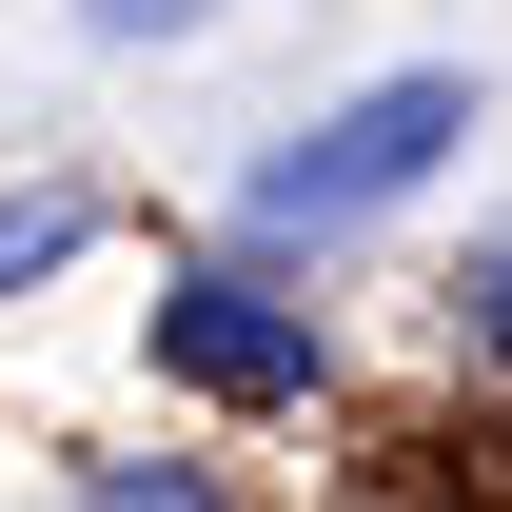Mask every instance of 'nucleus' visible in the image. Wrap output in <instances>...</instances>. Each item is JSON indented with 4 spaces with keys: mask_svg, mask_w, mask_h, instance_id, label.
Instances as JSON below:
<instances>
[{
    "mask_svg": "<svg viewBox=\"0 0 512 512\" xmlns=\"http://www.w3.org/2000/svg\"><path fill=\"white\" fill-rule=\"evenodd\" d=\"M453 138H473V79H375V99H335L316 138H276V158H256V237H335V217H375V197H414L453 158Z\"/></svg>",
    "mask_w": 512,
    "mask_h": 512,
    "instance_id": "1",
    "label": "nucleus"
},
{
    "mask_svg": "<svg viewBox=\"0 0 512 512\" xmlns=\"http://www.w3.org/2000/svg\"><path fill=\"white\" fill-rule=\"evenodd\" d=\"M158 375L217 394V414H296V394H316V296H276V276H178V296H158Z\"/></svg>",
    "mask_w": 512,
    "mask_h": 512,
    "instance_id": "2",
    "label": "nucleus"
},
{
    "mask_svg": "<svg viewBox=\"0 0 512 512\" xmlns=\"http://www.w3.org/2000/svg\"><path fill=\"white\" fill-rule=\"evenodd\" d=\"M79 256V197H20V217H0V276H60Z\"/></svg>",
    "mask_w": 512,
    "mask_h": 512,
    "instance_id": "3",
    "label": "nucleus"
},
{
    "mask_svg": "<svg viewBox=\"0 0 512 512\" xmlns=\"http://www.w3.org/2000/svg\"><path fill=\"white\" fill-rule=\"evenodd\" d=\"M79 512H197V473H99Z\"/></svg>",
    "mask_w": 512,
    "mask_h": 512,
    "instance_id": "5",
    "label": "nucleus"
},
{
    "mask_svg": "<svg viewBox=\"0 0 512 512\" xmlns=\"http://www.w3.org/2000/svg\"><path fill=\"white\" fill-rule=\"evenodd\" d=\"M99 40H178V20H217V0H79Z\"/></svg>",
    "mask_w": 512,
    "mask_h": 512,
    "instance_id": "4",
    "label": "nucleus"
}]
</instances>
